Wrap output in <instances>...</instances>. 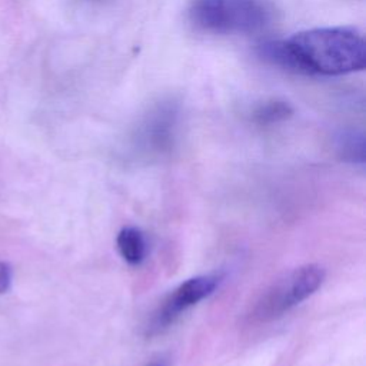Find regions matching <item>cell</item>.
<instances>
[{
  "mask_svg": "<svg viewBox=\"0 0 366 366\" xmlns=\"http://www.w3.org/2000/svg\"><path fill=\"white\" fill-rule=\"evenodd\" d=\"M363 33L352 26L315 27L262 46L260 56L289 70L343 76L365 69Z\"/></svg>",
  "mask_w": 366,
  "mask_h": 366,
  "instance_id": "cell-1",
  "label": "cell"
},
{
  "mask_svg": "<svg viewBox=\"0 0 366 366\" xmlns=\"http://www.w3.org/2000/svg\"><path fill=\"white\" fill-rule=\"evenodd\" d=\"M274 19L269 0H190L187 20L209 34H256Z\"/></svg>",
  "mask_w": 366,
  "mask_h": 366,
  "instance_id": "cell-2",
  "label": "cell"
},
{
  "mask_svg": "<svg viewBox=\"0 0 366 366\" xmlns=\"http://www.w3.org/2000/svg\"><path fill=\"white\" fill-rule=\"evenodd\" d=\"M325 274V269L313 263L293 269L263 292L253 307V319L269 322L283 316L293 306L312 296L323 283Z\"/></svg>",
  "mask_w": 366,
  "mask_h": 366,
  "instance_id": "cell-3",
  "label": "cell"
},
{
  "mask_svg": "<svg viewBox=\"0 0 366 366\" xmlns=\"http://www.w3.org/2000/svg\"><path fill=\"white\" fill-rule=\"evenodd\" d=\"M219 280L217 274H203L179 285L154 312L147 326V333L156 335L167 329L182 312L207 297L216 289Z\"/></svg>",
  "mask_w": 366,
  "mask_h": 366,
  "instance_id": "cell-4",
  "label": "cell"
},
{
  "mask_svg": "<svg viewBox=\"0 0 366 366\" xmlns=\"http://www.w3.org/2000/svg\"><path fill=\"white\" fill-rule=\"evenodd\" d=\"M177 112L174 106H157L139 126L134 136V147L139 153L157 157L170 150L174 142Z\"/></svg>",
  "mask_w": 366,
  "mask_h": 366,
  "instance_id": "cell-5",
  "label": "cell"
},
{
  "mask_svg": "<svg viewBox=\"0 0 366 366\" xmlns=\"http://www.w3.org/2000/svg\"><path fill=\"white\" fill-rule=\"evenodd\" d=\"M120 256L130 264H139L146 256L143 233L136 227H123L116 239Z\"/></svg>",
  "mask_w": 366,
  "mask_h": 366,
  "instance_id": "cell-6",
  "label": "cell"
},
{
  "mask_svg": "<svg viewBox=\"0 0 366 366\" xmlns=\"http://www.w3.org/2000/svg\"><path fill=\"white\" fill-rule=\"evenodd\" d=\"M339 156L349 163H365V137L363 133L356 130H346L339 134L336 142Z\"/></svg>",
  "mask_w": 366,
  "mask_h": 366,
  "instance_id": "cell-7",
  "label": "cell"
},
{
  "mask_svg": "<svg viewBox=\"0 0 366 366\" xmlns=\"http://www.w3.org/2000/svg\"><path fill=\"white\" fill-rule=\"evenodd\" d=\"M292 113L293 110L289 103L283 100H269L253 110V120L259 124H272L289 119Z\"/></svg>",
  "mask_w": 366,
  "mask_h": 366,
  "instance_id": "cell-8",
  "label": "cell"
},
{
  "mask_svg": "<svg viewBox=\"0 0 366 366\" xmlns=\"http://www.w3.org/2000/svg\"><path fill=\"white\" fill-rule=\"evenodd\" d=\"M11 283V269L7 263L0 262V293H4Z\"/></svg>",
  "mask_w": 366,
  "mask_h": 366,
  "instance_id": "cell-9",
  "label": "cell"
},
{
  "mask_svg": "<svg viewBox=\"0 0 366 366\" xmlns=\"http://www.w3.org/2000/svg\"><path fill=\"white\" fill-rule=\"evenodd\" d=\"M146 366H169V359H166V357H157V359H154V360H152L150 363H147Z\"/></svg>",
  "mask_w": 366,
  "mask_h": 366,
  "instance_id": "cell-10",
  "label": "cell"
}]
</instances>
